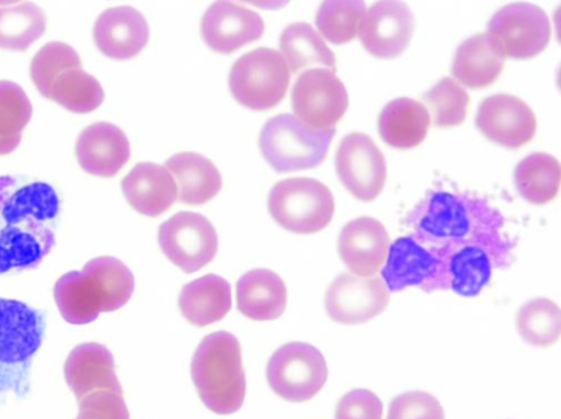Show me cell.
I'll use <instances>...</instances> for the list:
<instances>
[{
	"label": "cell",
	"mask_w": 561,
	"mask_h": 419,
	"mask_svg": "<svg viewBox=\"0 0 561 419\" xmlns=\"http://www.w3.org/2000/svg\"><path fill=\"white\" fill-rule=\"evenodd\" d=\"M60 212L44 181L0 175V274L36 268L50 252Z\"/></svg>",
	"instance_id": "obj_1"
},
{
	"label": "cell",
	"mask_w": 561,
	"mask_h": 419,
	"mask_svg": "<svg viewBox=\"0 0 561 419\" xmlns=\"http://www.w3.org/2000/svg\"><path fill=\"white\" fill-rule=\"evenodd\" d=\"M408 218L415 229V240L443 245L439 254L466 245H479L497 256L510 250L500 234L503 217L478 196L434 190Z\"/></svg>",
	"instance_id": "obj_2"
},
{
	"label": "cell",
	"mask_w": 561,
	"mask_h": 419,
	"mask_svg": "<svg viewBox=\"0 0 561 419\" xmlns=\"http://www.w3.org/2000/svg\"><path fill=\"white\" fill-rule=\"evenodd\" d=\"M191 376L203 404L218 415L238 411L245 397L241 347L236 336L216 331L196 348Z\"/></svg>",
	"instance_id": "obj_3"
},
{
	"label": "cell",
	"mask_w": 561,
	"mask_h": 419,
	"mask_svg": "<svg viewBox=\"0 0 561 419\" xmlns=\"http://www.w3.org/2000/svg\"><path fill=\"white\" fill-rule=\"evenodd\" d=\"M45 327L42 310L0 297V403L28 394L31 366Z\"/></svg>",
	"instance_id": "obj_4"
},
{
	"label": "cell",
	"mask_w": 561,
	"mask_h": 419,
	"mask_svg": "<svg viewBox=\"0 0 561 419\" xmlns=\"http://www.w3.org/2000/svg\"><path fill=\"white\" fill-rule=\"evenodd\" d=\"M334 134L335 127L314 129L291 114H278L263 125L259 145L276 172H293L321 165Z\"/></svg>",
	"instance_id": "obj_5"
},
{
	"label": "cell",
	"mask_w": 561,
	"mask_h": 419,
	"mask_svg": "<svg viewBox=\"0 0 561 419\" xmlns=\"http://www.w3.org/2000/svg\"><path fill=\"white\" fill-rule=\"evenodd\" d=\"M267 206L280 227L301 235L325 228L335 207L329 188L312 178H289L277 182L270 192Z\"/></svg>",
	"instance_id": "obj_6"
},
{
	"label": "cell",
	"mask_w": 561,
	"mask_h": 419,
	"mask_svg": "<svg viewBox=\"0 0 561 419\" xmlns=\"http://www.w3.org/2000/svg\"><path fill=\"white\" fill-rule=\"evenodd\" d=\"M289 79V68L282 54L273 48L260 47L242 55L232 65L229 89L243 106L264 111L283 100Z\"/></svg>",
	"instance_id": "obj_7"
},
{
	"label": "cell",
	"mask_w": 561,
	"mask_h": 419,
	"mask_svg": "<svg viewBox=\"0 0 561 419\" xmlns=\"http://www.w3.org/2000/svg\"><path fill=\"white\" fill-rule=\"evenodd\" d=\"M328 378L323 354L306 342H289L279 347L266 366L271 388L283 399L302 403L314 397Z\"/></svg>",
	"instance_id": "obj_8"
},
{
	"label": "cell",
	"mask_w": 561,
	"mask_h": 419,
	"mask_svg": "<svg viewBox=\"0 0 561 419\" xmlns=\"http://www.w3.org/2000/svg\"><path fill=\"white\" fill-rule=\"evenodd\" d=\"M158 241L164 256L185 273L208 264L218 250L213 224L202 214L179 212L159 226Z\"/></svg>",
	"instance_id": "obj_9"
},
{
	"label": "cell",
	"mask_w": 561,
	"mask_h": 419,
	"mask_svg": "<svg viewBox=\"0 0 561 419\" xmlns=\"http://www.w3.org/2000/svg\"><path fill=\"white\" fill-rule=\"evenodd\" d=\"M290 99L295 116L314 129L333 128L348 106L343 82L325 68L304 71L293 86Z\"/></svg>",
	"instance_id": "obj_10"
},
{
	"label": "cell",
	"mask_w": 561,
	"mask_h": 419,
	"mask_svg": "<svg viewBox=\"0 0 561 419\" xmlns=\"http://www.w3.org/2000/svg\"><path fill=\"white\" fill-rule=\"evenodd\" d=\"M505 56L527 59L540 54L551 35L547 13L536 4L515 2L500 9L488 23Z\"/></svg>",
	"instance_id": "obj_11"
},
{
	"label": "cell",
	"mask_w": 561,
	"mask_h": 419,
	"mask_svg": "<svg viewBox=\"0 0 561 419\" xmlns=\"http://www.w3.org/2000/svg\"><path fill=\"white\" fill-rule=\"evenodd\" d=\"M335 170L341 183L357 200L374 201L387 179L386 160L375 141L364 133H351L339 144Z\"/></svg>",
	"instance_id": "obj_12"
},
{
	"label": "cell",
	"mask_w": 561,
	"mask_h": 419,
	"mask_svg": "<svg viewBox=\"0 0 561 419\" xmlns=\"http://www.w3.org/2000/svg\"><path fill=\"white\" fill-rule=\"evenodd\" d=\"M390 292L378 276H358L345 272L329 285L324 306L329 317L341 325L370 321L389 305Z\"/></svg>",
	"instance_id": "obj_13"
},
{
	"label": "cell",
	"mask_w": 561,
	"mask_h": 419,
	"mask_svg": "<svg viewBox=\"0 0 561 419\" xmlns=\"http://www.w3.org/2000/svg\"><path fill=\"white\" fill-rule=\"evenodd\" d=\"M413 32L414 16L408 4L399 0H382L365 11L357 35L370 55L388 59L404 52Z\"/></svg>",
	"instance_id": "obj_14"
},
{
	"label": "cell",
	"mask_w": 561,
	"mask_h": 419,
	"mask_svg": "<svg viewBox=\"0 0 561 419\" xmlns=\"http://www.w3.org/2000/svg\"><path fill=\"white\" fill-rule=\"evenodd\" d=\"M474 122L486 138L512 149L529 143L537 129L531 107L519 98L506 93L485 98L479 104Z\"/></svg>",
	"instance_id": "obj_15"
},
{
	"label": "cell",
	"mask_w": 561,
	"mask_h": 419,
	"mask_svg": "<svg viewBox=\"0 0 561 419\" xmlns=\"http://www.w3.org/2000/svg\"><path fill=\"white\" fill-rule=\"evenodd\" d=\"M264 21L248 8L230 1L213 3L201 22V34L214 52L231 54L261 38Z\"/></svg>",
	"instance_id": "obj_16"
},
{
	"label": "cell",
	"mask_w": 561,
	"mask_h": 419,
	"mask_svg": "<svg viewBox=\"0 0 561 419\" xmlns=\"http://www.w3.org/2000/svg\"><path fill=\"white\" fill-rule=\"evenodd\" d=\"M389 248L386 227L376 218L363 216L344 225L337 238L341 260L358 276H373L383 265Z\"/></svg>",
	"instance_id": "obj_17"
},
{
	"label": "cell",
	"mask_w": 561,
	"mask_h": 419,
	"mask_svg": "<svg viewBox=\"0 0 561 419\" xmlns=\"http://www.w3.org/2000/svg\"><path fill=\"white\" fill-rule=\"evenodd\" d=\"M93 39L105 56L126 60L147 45L149 26L144 15L131 7L110 8L95 21Z\"/></svg>",
	"instance_id": "obj_18"
},
{
	"label": "cell",
	"mask_w": 561,
	"mask_h": 419,
	"mask_svg": "<svg viewBox=\"0 0 561 419\" xmlns=\"http://www.w3.org/2000/svg\"><path fill=\"white\" fill-rule=\"evenodd\" d=\"M76 156L85 172L110 178L118 173L128 161L130 146L118 126L98 122L85 127L78 137Z\"/></svg>",
	"instance_id": "obj_19"
},
{
	"label": "cell",
	"mask_w": 561,
	"mask_h": 419,
	"mask_svg": "<svg viewBox=\"0 0 561 419\" xmlns=\"http://www.w3.org/2000/svg\"><path fill=\"white\" fill-rule=\"evenodd\" d=\"M64 373L67 385L78 400L95 390L123 395L114 356L103 344L88 342L75 347L65 362Z\"/></svg>",
	"instance_id": "obj_20"
},
{
	"label": "cell",
	"mask_w": 561,
	"mask_h": 419,
	"mask_svg": "<svg viewBox=\"0 0 561 419\" xmlns=\"http://www.w3.org/2000/svg\"><path fill=\"white\" fill-rule=\"evenodd\" d=\"M122 190L129 205L138 213L156 217L175 202L176 183L165 167L139 162L122 181Z\"/></svg>",
	"instance_id": "obj_21"
},
{
	"label": "cell",
	"mask_w": 561,
	"mask_h": 419,
	"mask_svg": "<svg viewBox=\"0 0 561 419\" xmlns=\"http://www.w3.org/2000/svg\"><path fill=\"white\" fill-rule=\"evenodd\" d=\"M505 57L490 34H476L456 49L451 73L461 84L470 89H482L492 84L501 75Z\"/></svg>",
	"instance_id": "obj_22"
},
{
	"label": "cell",
	"mask_w": 561,
	"mask_h": 419,
	"mask_svg": "<svg viewBox=\"0 0 561 419\" xmlns=\"http://www.w3.org/2000/svg\"><path fill=\"white\" fill-rule=\"evenodd\" d=\"M237 307L245 317L266 321L285 312L287 288L278 274L267 269L244 273L236 286Z\"/></svg>",
	"instance_id": "obj_23"
},
{
	"label": "cell",
	"mask_w": 561,
	"mask_h": 419,
	"mask_svg": "<svg viewBox=\"0 0 561 419\" xmlns=\"http://www.w3.org/2000/svg\"><path fill=\"white\" fill-rule=\"evenodd\" d=\"M386 258L381 280L389 292L401 291L430 280L439 263L432 252L411 236L400 237L390 245Z\"/></svg>",
	"instance_id": "obj_24"
},
{
	"label": "cell",
	"mask_w": 561,
	"mask_h": 419,
	"mask_svg": "<svg viewBox=\"0 0 561 419\" xmlns=\"http://www.w3.org/2000/svg\"><path fill=\"white\" fill-rule=\"evenodd\" d=\"M231 304L230 284L213 273L185 284L179 296V308L183 317L198 327L221 320Z\"/></svg>",
	"instance_id": "obj_25"
},
{
	"label": "cell",
	"mask_w": 561,
	"mask_h": 419,
	"mask_svg": "<svg viewBox=\"0 0 561 419\" xmlns=\"http://www.w3.org/2000/svg\"><path fill=\"white\" fill-rule=\"evenodd\" d=\"M430 124L431 116L426 106L405 97L388 102L378 120L381 138L397 149H410L420 145Z\"/></svg>",
	"instance_id": "obj_26"
},
{
	"label": "cell",
	"mask_w": 561,
	"mask_h": 419,
	"mask_svg": "<svg viewBox=\"0 0 561 419\" xmlns=\"http://www.w3.org/2000/svg\"><path fill=\"white\" fill-rule=\"evenodd\" d=\"M179 185V200L188 205L210 201L221 189L222 179L216 166L203 155L179 152L165 161Z\"/></svg>",
	"instance_id": "obj_27"
},
{
	"label": "cell",
	"mask_w": 561,
	"mask_h": 419,
	"mask_svg": "<svg viewBox=\"0 0 561 419\" xmlns=\"http://www.w3.org/2000/svg\"><path fill=\"white\" fill-rule=\"evenodd\" d=\"M45 29V13L34 2L0 1V48L24 52Z\"/></svg>",
	"instance_id": "obj_28"
},
{
	"label": "cell",
	"mask_w": 561,
	"mask_h": 419,
	"mask_svg": "<svg viewBox=\"0 0 561 419\" xmlns=\"http://www.w3.org/2000/svg\"><path fill=\"white\" fill-rule=\"evenodd\" d=\"M54 297L62 318L72 325H85L101 313L99 293L83 271L61 275L54 287Z\"/></svg>",
	"instance_id": "obj_29"
},
{
	"label": "cell",
	"mask_w": 561,
	"mask_h": 419,
	"mask_svg": "<svg viewBox=\"0 0 561 419\" xmlns=\"http://www.w3.org/2000/svg\"><path fill=\"white\" fill-rule=\"evenodd\" d=\"M279 47L293 73L312 65H322L336 70L334 53L319 33L308 23L288 25L280 34Z\"/></svg>",
	"instance_id": "obj_30"
},
{
	"label": "cell",
	"mask_w": 561,
	"mask_h": 419,
	"mask_svg": "<svg viewBox=\"0 0 561 419\" xmlns=\"http://www.w3.org/2000/svg\"><path fill=\"white\" fill-rule=\"evenodd\" d=\"M560 163L547 152H534L522 159L514 170V182L523 199L531 204L551 202L560 185Z\"/></svg>",
	"instance_id": "obj_31"
},
{
	"label": "cell",
	"mask_w": 561,
	"mask_h": 419,
	"mask_svg": "<svg viewBox=\"0 0 561 419\" xmlns=\"http://www.w3.org/2000/svg\"><path fill=\"white\" fill-rule=\"evenodd\" d=\"M92 280L101 301V312H114L130 299L135 279L131 271L114 257H98L83 269Z\"/></svg>",
	"instance_id": "obj_32"
},
{
	"label": "cell",
	"mask_w": 561,
	"mask_h": 419,
	"mask_svg": "<svg viewBox=\"0 0 561 419\" xmlns=\"http://www.w3.org/2000/svg\"><path fill=\"white\" fill-rule=\"evenodd\" d=\"M515 322L519 337L531 347H551L560 337V308L549 298L536 297L526 302L517 312Z\"/></svg>",
	"instance_id": "obj_33"
},
{
	"label": "cell",
	"mask_w": 561,
	"mask_h": 419,
	"mask_svg": "<svg viewBox=\"0 0 561 419\" xmlns=\"http://www.w3.org/2000/svg\"><path fill=\"white\" fill-rule=\"evenodd\" d=\"M446 256L453 291L465 297L479 294L491 278L489 251L479 245H466Z\"/></svg>",
	"instance_id": "obj_34"
},
{
	"label": "cell",
	"mask_w": 561,
	"mask_h": 419,
	"mask_svg": "<svg viewBox=\"0 0 561 419\" xmlns=\"http://www.w3.org/2000/svg\"><path fill=\"white\" fill-rule=\"evenodd\" d=\"M50 100L75 113H89L104 100L100 82L82 68L61 73L54 82Z\"/></svg>",
	"instance_id": "obj_35"
},
{
	"label": "cell",
	"mask_w": 561,
	"mask_h": 419,
	"mask_svg": "<svg viewBox=\"0 0 561 419\" xmlns=\"http://www.w3.org/2000/svg\"><path fill=\"white\" fill-rule=\"evenodd\" d=\"M365 11L366 4L360 0L324 1L318 9L316 25L330 43L345 44L357 35Z\"/></svg>",
	"instance_id": "obj_36"
},
{
	"label": "cell",
	"mask_w": 561,
	"mask_h": 419,
	"mask_svg": "<svg viewBox=\"0 0 561 419\" xmlns=\"http://www.w3.org/2000/svg\"><path fill=\"white\" fill-rule=\"evenodd\" d=\"M423 101L434 126L453 127L463 123L470 98L457 81L445 77L423 94Z\"/></svg>",
	"instance_id": "obj_37"
},
{
	"label": "cell",
	"mask_w": 561,
	"mask_h": 419,
	"mask_svg": "<svg viewBox=\"0 0 561 419\" xmlns=\"http://www.w3.org/2000/svg\"><path fill=\"white\" fill-rule=\"evenodd\" d=\"M82 68L80 57L71 46L62 42H50L33 57L30 77L39 93L50 99L55 80L64 72Z\"/></svg>",
	"instance_id": "obj_38"
},
{
	"label": "cell",
	"mask_w": 561,
	"mask_h": 419,
	"mask_svg": "<svg viewBox=\"0 0 561 419\" xmlns=\"http://www.w3.org/2000/svg\"><path fill=\"white\" fill-rule=\"evenodd\" d=\"M32 113L25 91L13 81L0 80V135L22 136Z\"/></svg>",
	"instance_id": "obj_39"
},
{
	"label": "cell",
	"mask_w": 561,
	"mask_h": 419,
	"mask_svg": "<svg viewBox=\"0 0 561 419\" xmlns=\"http://www.w3.org/2000/svg\"><path fill=\"white\" fill-rule=\"evenodd\" d=\"M387 419H445V412L432 394L410 390L391 400Z\"/></svg>",
	"instance_id": "obj_40"
},
{
	"label": "cell",
	"mask_w": 561,
	"mask_h": 419,
	"mask_svg": "<svg viewBox=\"0 0 561 419\" xmlns=\"http://www.w3.org/2000/svg\"><path fill=\"white\" fill-rule=\"evenodd\" d=\"M79 401L76 419H130L123 395L111 390H95Z\"/></svg>",
	"instance_id": "obj_41"
},
{
	"label": "cell",
	"mask_w": 561,
	"mask_h": 419,
	"mask_svg": "<svg viewBox=\"0 0 561 419\" xmlns=\"http://www.w3.org/2000/svg\"><path fill=\"white\" fill-rule=\"evenodd\" d=\"M383 405L371 390L357 388L346 393L337 403L335 419H381Z\"/></svg>",
	"instance_id": "obj_42"
},
{
	"label": "cell",
	"mask_w": 561,
	"mask_h": 419,
	"mask_svg": "<svg viewBox=\"0 0 561 419\" xmlns=\"http://www.w3.org/2000/svg\"><path fill=\"white\" fill-rule=\"evenodd\" d=\"M22 136L0 135V156L12 152L20 144Z\"/></svg>",
	"instance_id": "obj_43"
}]
</instances>
